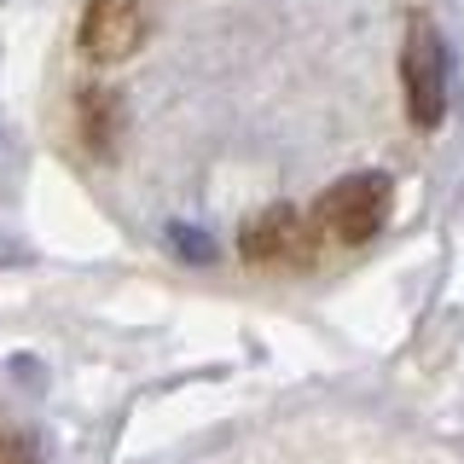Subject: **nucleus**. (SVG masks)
Masks as SVG:
<instances>
[{
	"instance_id": "f257e3e1",
	"label": "nucleus",
	"mask_w": 464,
	"mask_h": 464,
	"mask_svg": "<svg viewBox=\"0 0 464 464\" xmlns=\"http://www.w3.org/2000/svg\"><path fill=\"white\" fill-rule=\"evenodd\" d=\"M314 238L337 244V250H360L372 244L389 221V174H343L337 186H325L319 203L308 209Z\"/></svg>"
},
{
	"instance_id": "f03ea898",
	"label": "nucleus",
	"mask_w": 464,
	"mask_h": 464,
	"mask_svg": "<svg viewBox=\"0 0 464 464\" xmlns=\"http://www.w3.org/2000/svg\"><path fill=\"white\" fill-rule=\"evenodd\" d=\"M401 99L412 128H435L447 116V47L441 29L424 12L406 18V41H401Z\"/></svg>"
},
{
	"instance_id": "7ed1b4c3",
	"label": "nucleus",
	"mask_w": 464,
	"mask_h": 464,
	"mask_svg": "<svg viewBox=\"0 0 464 464\" xmlns=\"http://www.w3.org/2000/svg\"><path fill=\"white\" fill-rule=\"evenodd\" d=\"M238 250H244V261H256V267H302V261H314L319 238H314V221L302 209L267 203L256 221H244Z\"/></svg>"
},
{
	"instance_id": "20e7f679",
	"label": "nucleus",
	"mask_w": 464,
	"mask_h": 464,
	"mask_svg": "<svg viewBox=\"0 0 464 464\" xmlns=\"http://www.w3.org/2000/svg\"><path fill=\"white\" fill-rule=\"evenodd\" d=\"M151 29V0H87L82 12V53L93 64H122Z\"/></svg>"
},
{
	"instance_id": "39448f33",
	"label": "nucleus",
	"mask_w": 464,
	"mask_h": 464,
	"mask_svg": "<svg viewBox=\"0 0 464 464\" xmlns=\"http://www.w3.org/2000/svg\"><path fill=\"white\" fill-rule=\"evenodd\" d=\"M76 128H82V140H87L93 157H116V140H122V128H128L122 93H111V87H82L76 93Z\"/></svg>"
},
{
	"instance_id": "423d86ee",
	"label": "nucleus",
	"mask_w": 464,
	"mask_h": 464,
	"mask_svg": "<svg viewBox=\"0 0 464 464\" xmlns=\"http://www.w3.org/2000/svg\"><path fill=\"white\" fill-rule=\"evenodd\" d=\"M169 244H174V256H186V261H215V244L203 238L198 227H169Z\"/></svg>"
},
{
	"instance_id": "0eeeda50",
	"label": "nucleus",
	"mask_w": 464,
	"mask_h": 464,
	"mask_svg": "<svg viewBox=\"0 0 464 464\" xmlns=\"http://www.w3.org/2000/svg\"><path fill=\"white\" fill-rule=\"evenodd\" d=\"M0 464H35V453L24 441H12V435H0Z\"/></svg>"
}]
</instances>
